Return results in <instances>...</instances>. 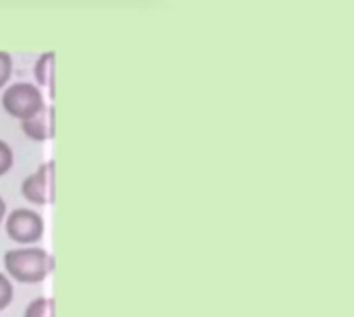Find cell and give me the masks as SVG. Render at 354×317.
Wrapping results in <instances>:
<instances>
[{"instance_id":"2","label":"cell","mask_w":354,"mask_h":317,"mask_svg":"<svg viewBox=\"0 0 354 317\" xmlns=\"http://www.w3.org/2000/svg\"><path fill=\"white\" fill-rule=\"evenodd\" d=\"M0 104L4 108V112L17 120H27V118L39 114L48 106L41 89L29 81H17V83L8 85L0 98Z\"/></svg>"},{"instance_id":"9","label":"cell","mask_w":354,"mask_h":317,"mask_svg":"<svg viewBox=\"0 0 354 317\" xmlns=\"http://www.w3.org/2000/svg\"><path fill=\"white\" fill-rule=\"evenodd\" d=\"M12 297H15L12 284H10V280L0 272V311L6 309V307L12 303Z\"/></svg>"},{"instance_id":"3","label":"cell","mask_w":354,"mask_h":317,"mask_svg":"<svg viewBox=\"0 0 354 317\" xmlns=\"http://www.w3.org/2000/svg\"><path fill=\"white\" fill-rule=\"evenodd\" d=\"M6 237L23 247L35 245L44 237V218L33 210H12L6 216Z\"/></svg>"},{"instance_id":"8","label":"cell","mask_w":354,"mask_h":317,"mask_svg":"<svg viewBox=\"0 0 354 317\" xmlns=\"http://www.w3.org/2000/svg\"><path fill=\"white\" fill-rule=\"evenodd\" d=\"M10 75H12V58H10L8 52L0 50V89L6 87Z\"/></svg>"},{"instance_id":"11","label":"cell","mask_w":354,"mask_h":317,"mask_svg":"<svg viewBox=\"0 0 354 317\" xmlns=\"http://www.w3.org/2000/svg\"><path fill=\"white\" fill-rule=\"evenodd\" d=\"M6 218V201L0 197V224H2V220Z\"/></svg>"},{"instance_id":"7","label":"cell","mask_w":354,"mask_h":317,"mask_svg":"<svg viewBox=\"0 0 354 317\" xmlns=\"http://www.w3.org/2000/svg\"><path fill=\"white\" fill-rule=\"evenodd\" d=\"M54 314V301L50 297H37L27 307L23 317H52Z\"/></svg>"},{"instance_id":"1","label":"cell","mask_w":354,"mask_h":317,"mask_svg":"<svg viewBox=\"0 0 354 317\" xmlns=\"http://www.w3.org/2000/svg\"><path fill=\"white\" fill-rule=\"evenodd\" d=\"M6 274L23 284H37L46 280L54 270L52 255L41 247H17L8 249L2 257Z\"/></svg>"},{"instance_id":"5","label":"cell","mask_w":354,"mask_h":317,"mask_svg":"<svg viewBox=\"0 0 354 317\" xmlns=\"http://www.w3.org/2000/svg\"><path fill=\"white\" fill-rule=\"evenodd\" d=\"M21 131L25 137H29L31 141H48L54 137V129H52V106H46L39 114L21 120Z\"/></svg>"},{"instance_id":"4","label":"cell","mask_w":354,"mask_h":317,"mask_svg":"<svg viewBox=\"0 0 354 317\" xmlns=\"http://www.w3.org/2000/svg\"><path fill=\"white\" fill-rule=\"evenodd\" d=\"M52 162L41 164L33 174H29L21 183V195L35 203V206H48L54 199V185H52Z\"/></svg>"},{"instance_id":"6","label":"cell","mask_w":354,"mask_h":317,"mask_svg":"<svg viewBox=\"0 0 354 317\" xmlns=\"http://www.w3.org/2000/svg\"><path fill=\"white\" fill-rule=\"evenodd\" d=\"M52 66H54V52H44L33 66V77L37 87H52Z\"/></svg>"},{"instance_id":"10","label":"cell","mask_w":354,"mask_h":317,"mask_svg":"<svg viewBox=\"0 0 354 317\" xmlns=\"http://www.w3.org/2000/svg\"><path fill=\"white\" fill-rule=\"evenodd\" d=\"M12 162H15V156H12L10 145L0 139V176H4L12 168Z\"/></svg>"}]
</instances>
